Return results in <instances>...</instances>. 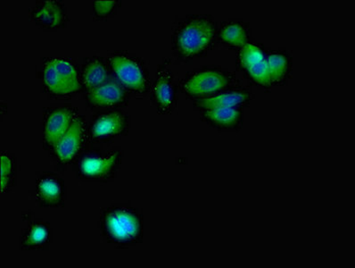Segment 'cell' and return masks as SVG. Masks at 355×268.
Returning <instances> with one entry per match:
<instances>
[{
    "label": "cell",
    "instance_id": "obj_1",
    "mask_svg": "<svg viewBox=\"0 0 355 268\" xmlns=\"http://www.w3.org/2000/svg\"><path fill=\"white\" fill-rule=\"evenodd\" d=\"M218 22L209 14H188L177 19L171 36V51L180 63L207 57L216 48Z\"/></svg>",
    "mask_w": 355,
    "mask_h": 268
},
{
    "label": "cell",
    "instance_id": "obj_2",
    "mask_svg": "<svg viewBox=\"0 0 355 268\" xmlns=\"http://www.w3.org/2000/svg\"><path fill=\"white\" fill-rule=\"evenodd\" d=\"M98 226L101 238L116 249L135 247L144 240V214L135 206L113 204L103 208Z\"/></svg>",
    "mask_w": 355,
    "mask_h": 268
},
{
    "label": "cell",
    "instance_id": "obj_3",
    "mask_svg": "<svg viewBox=\"0 0 355 268\" xmlns=\"http://www.w3.org/2000/svg\"><path fill=\"white\" fill-rule=\"evenodd\" d=\"M38 77L42 92L49 98L67 101L73 98L78 93H82L80 67L71 58H42Z\"/></svg>",
    "mask_w": 355,
    "mask_h": 268
},
{
    "label": "cell",
    "instance_id": "obj_4",
    "mask_svg": "<svg viewBox=\"0 0 355 268\" xmlns=\"http://www.w3.org/2000/svg\"><path fill=\"white\" fill-rule=\"evenodd\" d=\"M241 83L236 74L220 65H205L188 72L179 83L180 93L191 101L211 98Z\"/></svg>",
    "mask_w": 355,
    "mask_h": 268
},
{
    "label": "cell",
    "instance_id": "obj_5",
    "mask_svg": "<svg viewBox=\"0 0 355 268\" xmlns=\"http://www.w3.org/2000/svg\"><path fill=\"white\" fill-rule=\"evenodd\" d=\"M123 160L121 148L86 149L71 167L76 178L83 182L108 183L116 179Z\"/></svg>",
    "mask_w": 355,
    "mask_h": 268
},
{
    "label": "cell",
    "instance_id": "obj_6",
    "mask_svg": "<svg viewBox=\"0 0 355 268\" xmlns=\"http://www.w3.org/2000/svg\"><path fill=\"white\" fill-rule=\"evenodd\" d=\"M107 60L112 76L130 95L149 94L153 79L144 59L127 51H114L107 56Z\"/></svg>",
    "mask_w": 355,
    "mask_h": 268
},
{
    "label": "cell",
    "instance_id": "obj_7",
    "mask_svg": "<svg viewBox=\"0 0 355 268\" xmlns=\"http://www.w3.org/2000/svg\"><path fill=\"white\" fill-rule=\"evenodd\" d=\"M130 126L132 118L123 108L98 111L89 122V145L96 147L123 138Z\"/></svg>",
    "mask_w": 355,
    "mask_h": 268
},
{
    "label": "cell",
    "instance_id": "obj_8",
    "mask_svg": "<svg viewBox=\"0 0 355 268\" xmlns=\"http://www.w3.org/2000/svg\"><path fill=\"white\" fill-rule=\"evenodd\" d=\"M267 51L263 43L252 40L236 52V69L257 88L270 92L272 86L268 70Z\"/></svg>",
    "mask_w": 355,
    "mask_h": 268
},
{
    "label": "cell",
    "instance_id": "obj_9",
    "mask_svg": "<svg viewBox=\"0 0 355 268\" xmlns=\"http://www.w3.org/2000/svg\"><path fill=\"white\" fill-rule=\"evenodd\" d=\"M88 144L89 123L86 117L80 114L49 153L55 166L59 169H64L74 163Z\"/></svg>",
    "mask_w": 355,
    "mask_h": 268
},
{
    "label": "cell",
    "instance_id": "obj_10",
    "mask_svg": "<svg viewBox=\"0 0 355 268\" xmlns=\"http://www.w3.org/2000/svg\"><path fill=\"white\" fill-rule=\"evenodd\" d=\"M171 61L170 58H165L158 65L149 92V99L159 115L173 113L179 103V83L169 68Z\"/></svg>",
    "mask_w": 355,
    "mask_h": 268
},
{
    "label": "cell",
    "instance_id": "obj_11",
    "mask_svg": "<svg viewBox=\"0 0 355 268\" xmlns=\"http://www.w3.org/2000/svg\"><path fill=\"white\" fill-rule=\"evenodd\" d=\"M78 115H80L79 108L70 104L51 106L43 109L40 141L45 151H52Z\"/></svg>",
    "mask_w": 355,
    "mask_h": 268
},
{
    "label": "cell",
    "instance_id": "obj_12",
    "mask_svg": "<svg viewBox=\"0 0 355 268\" xmlns=\"http://www.w3.org/2000/svg\"><path fill=\"white\" fill-rule=\"evenodd\" d=\"M83 96L88 108L98 111L126 108L130 99V93L114 76Z\"/></svg>",
    "mask_w": 355,
    "mask_h": 268
},
{
    "label": "cell",
    "instance_id": "obj_13",
    "mask_svg": "<svg viewBox=\"0 0 355 268\" xmlns=\"http://www.w3.org/2000/svg\"><path fill=\"white\" fill-rule=\"evenodd\" d=\"M33 196L40 208H64L67 197L64 179L51 171L40 173L35 180Z\"/></svg>",
    "mask_w": 355,
    "mask_h": 268
},
{
    "label": "cell",
    "instance_id": "obj_14",
    "mask_svg": "<svg viewBox=\"0 0 355 268\" xmlns=\"http://www.w3.org/2000/svg\"><path fill=\"white\" fill-rule=\"evenodd\" d=\"M31 19L46 32L67 28L70 22L67 6L62 0H38L30 8Z\"/></svg>",
    "mask_w": 355,
    "mask_h": 268
},
{
    "label": "cell",
    "instance_id": "obj_15",
    "mask_svg": "<svg viewBox=\"0 0 355 268\" xmlns=\"http://www.w3.org/2000/svg\"><path fill=\"white\" fill-rule=\"evenodd\" d=\"M27 223L19 237V249L24 251H42L51 249L53 231L48 221L34 217L32 213L23 214Z\"/></svg>",
    "mask_w": 355,
    "mask_h": 268
},
{
    "label": "cell",
    "instance_id": "obj_16",
    "mask_svg": "<svg viewBox=\"0 0 355 268\" xmlns=\"http://www.w3.org/2000/svg\"><path fill=\"white\" fill-rule=\"evenodd\" d=\"M254 97L250 87L241 82L211 98L193 101L192 105L193 108L198 112L216 108H234L245 110L251 105Z\"/></svg>",
    "mask_w": 355,
    "mask_h": 268
},
{
    "label": "cell",
    "instance_id": "obj_17",
    "mask_svg": "<svg viewBox=\"0 0 355 268\" xmlns=\"http://www.w3.org/2000/svg\"><path fill=\"white\" fill-rule=\"evenodd\" d=\"M253 39V31L248 22L241 18H230L218 24L217 43L238 52Z\"/></svg>",
    "mask_w": 355,
    "mask_h": 268
},
{
    "label": "cell",
    "instance_id": "obj_18",
    "mask_svg": "<svg viewBox=\"0 0 355 268\" xmlns=\"http://www.w3.org/2000/svg\"><path fill=\"white\" fill-rule=\"evenodd\" d=\"M200 119L211 129L219 133H239L244 126L243 109L216 108L199 111Z\"/></svg>",
    "mask_w": 355,
    "mask_h": 268
},
{
    "label": "cell",
    "instance_id": "obj_19",
    "mask_svg": "<svg viewBox=\"0 0 355 268\" xmlns=\"http://www.w3.org/2000/svg\"><path fill=\"white\" fill-rule=\"evenodd\" d=\"M79 67L83 95L107 82L113 76L107 58L101 56L93 55L83 58Z\"/></svg>",
    "mask_w": 355,
    "mask_h": 268
},
{
    "label": "cell",
    "instance_id": "obj_20",
    "mask_svg": "<svg viewBox=\"0 0 355 268\" xmlns=\"http://www.w3.org/2000/svg\"><path fill=\"white\" fill-rule=\"evenodd\" d=\"M267 65L272 87L288 85L293 74V56L286 48L268 49Z\"/></svg>",
    "mask_w": 355,
    "mask_h": 268
},
{
    "label": "cell",
    "instance_id": "obj_21",
    "mask_svg": "<svg viewBox=\"0 0 355 268\" xmlns=\"http://www.w3.org/2000/svg\"><path fill=\"white\" fill-rule=\"evenodd\" d=\"M0 157V191L1 195H4L13 191L17 186L18 162L15 156L7 149H1Z\"/></svg>",
    "mask_w": 355,
    "mask_h": 268
},
{
    "label": "cell",
    "instance_id": "obj_22",
    "mask_svg": "<svg viewBox=\"0 0 355 268\" xmlns=\"http://www.w3.org/2000/svg\"><path fill=\"white\" fill-rule=\"evenodd\" d=\"M121 0H92L90 1V11L96 21H105L113 17L121 7Z\"/></svg>",
    "mask_w": 355,
    "mask_h": 268
}]
</instances>
